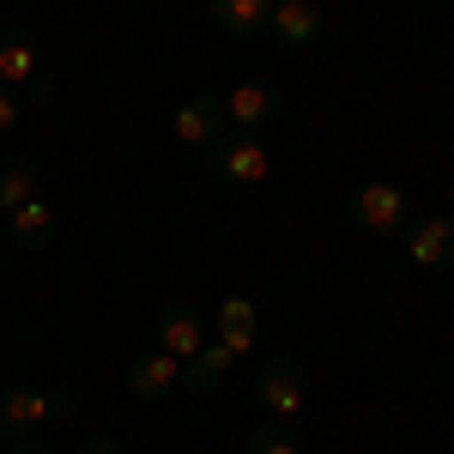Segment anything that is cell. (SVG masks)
<instances>
[{
	"mask_svg": "<svg viewBox=\"0 0 454 454\" xmlns=\"http://www.w3.org/2000/svg\"><path fill=\"white\" fill-rule=\"evenodd\" d=\"M73 419V394L67 387H0V442H25L36 436L43 424H61Z\"/></svg>",
	"mask_w": 454,
	"mask_h": 454,
	"instance_id": "6da1fadb",
	"label": "cell"
},
{
	"mask_svg": "<svg viewBox=\"0 0 454 454\" xmlns=\"http://www.w3.org/2000/svg\"><path fill=\"white\" fill-rule=\"evenodd\" d=\"M207 176L218 188H261V182L273 176V152H267L261 134H237V128H231V134L207 152Z\"/></svg>",
	"mask_w": 454,
	"mask_h": 454,
	"instance_id": "7a4b0ae2",
	"label": "cell"
},
{
	"mask_svg": "<svg viewBox=\"0 0 454 454\" xmlns=\"http://www.w3.org/2000/svg\"><path fill=\"white\" fill-rule=\"evenodd\" d=\"M351 218H357V231H370V237H400V231L412 224V207H406V194H400L394 182H364V188L351 194Z\"/></svg>",
	"mask_w": 454,
	"mask_h": 454,
	"instance_id": "3957f363",
	"label": "cell"
},
{
	"mask_svg": "<svg viewBox=\"0 0 454 454\" xmlns=\"http://www.w3.org/2000/svg\"><path fill=\"white\" fill-rule=\"evenodd\" d=\"M254 400H261L267 419H297L303 400H309V376H303V364H297V357H273V364L254 376Z\"/></svg>",
	"mask_w": 454,
	"mask_h": 454,
	"instance_id": "277c9868",
	"label": "cell"
},
{
	"mask_svg": "<svg viewBox=\"0 0 454 454\" xmlns=\"http://www.w3.org/2000/svg\"><path fill=\"white\" fill-rule=\"evenodd\" d=\"M170 134H176V145H188V152H200V158H207L212 145L231 134V115H224L218 98H188V104H176Z\"/></svg>",
	"mask_w": 454,
	"mask_h": 454,
	"instance_id": "5b68a950",
	"label": "cell"
},
{
	"mask_svg": "<svg viewBox=\"0 0 454 454\" xmlns=\"http://www.w3.org/2000/svg\"><path fill=\"white\" fill-rule=\"evenodd\" d=\"M224 115H231L237 134H261V128H273L285 115V98H279V85H267V79H243V85H231Z\"/></svg>",
	"mask_w": 454,
	"mask_h": 454,
	"instance_id": "8992f818",
	"label": "cell"
},
{
	"mask_svg": "<svg viewBox=\"0 0 454 454\" xmlns=\"http://www.w3.org/2000/svg\"><path fill=\"white\" fill-rule=\"evenodd\" d=\"M400 243L412 254V267L442 273V267H454V218H412V224L400 231Z\"/></svg>",
	"mask_w": 454,
	"mask_h": 454,
	"instance_id": "52a82bcc",
	"label": "cell"
},
{
	"mask_svg": "<svg viewBox=\"0 0 454 454\" xmlns=\"http://www.w3.org/2000/svg\"><path fill=\"white\" fill-rule=\"evenodd\" d=\"M152 340H158V351H170V357H182V364H188V357H194V351L207 346L212 333H207V321H200V315L188 309V303H170V309L158 315Z\"/></svg>",
	"mask_w": 454,
	"mask_h": 454,
	"instance_id": "ba28073f",
	"label": "cell"
},
{
	"mask_svg": "<svg viewBox=\"0 0 454 454\" xmlns=\"http://www.w3.org/2000/svg\"><path fill=\"white\" fill-rule=\"evenodd\" d=\"M176 387H182V357H170V351L134 357V370H128V394H134V400H164Z\"/></svg>",
	"mask_w": 454,
	"mask_h": 454,
	"instance_id": "9c48e42d",
	"label": "cell"
},
{
	"mask_svg": "<svg viewBox=\"0 0 454 454\" xmlns=\"http://www.w3.org/2000/svg\"><path fill=\"white\" fill-rule=\"evenodd\" d=\"M321 6L315 0H273V19H267V31L279 36L285 49H309L315 36H321Z\"/></svg>",
	"mask_w": 454,
	"mask_h": 454,
	"instance_id": "30bf717a",
	"label": "cell"
},
{
	"mask_svg": "<svg viewBox=\"0 0 454 454\" xmlns=\"http://www.w3.org/2000/svg\"><path fill=\"white\" fill-rule=\"evenodd\" d=\"M36 73H43L36 36L31 31H0V85H6V91H25Z\"/></svg>",
	"mask_w": 454,
	"mask_h": 454,
	"instance_id": "8fae6325",
	"label": "cell"
},
{
	"mask_svg": "<svg viewBox=\"0 0 454 454\" xmlns=\"http://www.w3.org/2000/svg\"><path fill=\"white\" fill-rule=\"evenodd\" d=\"M231 364H237V351L224 346V340H207V346L182 364V382L194 387V394H218V387H224V376H231Z\"/></svg>",
	"mask_w": 454,
	"mask_h": 454,
	"instance_id": "7c38bea8",
	"label": "cell"
},
{
	"mask_svg": "<svg viewBox=\"0 0 454 454\" xmlns=\"http://www.w3.org/2000/svg\"><path fill=\"white\" fill-rule=\"evenodd\" d=\"M207 12L224 36H261L273 19V0H207Z\"/></svg>",
	"mask_w": 454,
	"mask_h": 454,
	"instance_id": "4fadbf2b",
	"label": "cell"
},
{
	"mask_svg": "<svg viewBox=\"0 0 454 454\" xmlns=\"http://www.w3.org/2000/svg\"><path fill=\"white\" fill-rule=\"evenodd\" d=\"M43 194V170H36L31 158H6L0 164V218H12V212L25 207V200H36Z\"/></svg>",
	"mask_w": 454,
	"mask_h": 454,
	"instance_id": "5bb4252c",
	"label": "cell"
},
{
	"mask_svg": "<svg viewBox=\"0 0 454 454\" xmlns=\"http://www.w3.org/2000/svg\"><path fill=\"white\" fill-rule=\"evenodd\" d=\"M6 224H12L6 237H12L19 248H49L55 237H61V231H55V212H49V200H43V194H36V200H25V207L12 212Z\"/></svg>",
	"mask_w": 454,
	"mask_h": 454,
	"instance_id": "9a60e30c",
	"label": "cell"
},
{
	"mask_svg": "<svg viewBox=\"0 0 454 454\" xmlns=\"http://www.w3.org/2000/svg\"><path fill=\"white\" fill-rule=\"evenodd\" d=\"M254 333H261V327H254V303H248V297H224V303H218V321H212V340H224V346L243 357V351L254 346Z\"/></svg>",
	"mask_w": 454,
	"mask_h": 454,
	"instance_id": "2e32d148",
	"label": "cell"
},
{
	"mask_svg": "<svg viewBox=\"0 0 454 454\" xmlns=\"http://www.w3.org/2000/svg\"><path fill=\"white\" fill-rule=\"evenodd\" d=\"M248 454H303V449L291 442L285 424H254V430H248Z\"/></svg>",
	"mask_w": 454,
	"mask_h": 454,
	"instance_id": "e0dca14e",
	"label": "cell"
},
{
	"mask_svg": "<svg viewBox=\"0 0 454 454\" xmlns=\"http://www.w3.org/2000/svg\"><path fill=\"white\" fill-rule=\"evenodd\" d=\"M55 91H61V85H55V79H49V73H36L31 85H25V91H19V104H31V109H49V104H55Z\"/></svg>",
	"mask_w": 454,
	"mask_h": 454,
	"instance_id": "ac0fdd59",
	"label": "cell"
},
{
	"mask_svg": "<svg viewBox=\"0 0 454 454\" xmlns=\"http://www.w3.org/2000/svg\"><path fill=\"white\" fill-rule=\"evenodd\" d=\"M19 91H6V85H0V134H12V128H19Z\"/></svg>",
	"mask_w": 454,
	"mask_h": 454,
	"instance_id": "d6986e66",
	"label": "cell"
},
{
	"mask_svg": "<svg viewBox=\"0 0 454 454\" xmlns=\"http://www.w3.org/2000/svg\"><path fill=\"white\" fill-rule=\"evenodd\" d=\"M73 454H121V442H115V436H85Z\"/></svg>",
	"mask_w": 454,
	"mask_h": 454,
	"instance_id": "ffe728a7",
	"label": "cell"
},
{
	"mask_svg": "<svg viewBox=\"0 0 454 454\" xmlns=\"http://www.w3.org/2000/svg\"><path fill=\"white\" fill-rule=\"evenodd\" d=\"M6 454H55V449H43V442H31V436H25V442H6Z\"/></svg>",
	"mask_w": 454,
	"mask_h": 454,
	"instance_id": "44dd1931",
	"label": "cell"
}]
</instances>
